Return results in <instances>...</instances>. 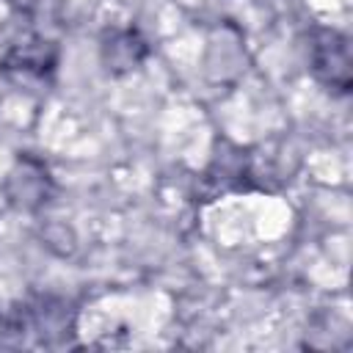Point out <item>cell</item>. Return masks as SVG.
Here are the masks:
<instances>
[{"label":"cell","instance_id":"6da1fadb","mask_svg":"<svg viewBox=\"0 0 353 353\" xmlns=\"http://www.w3.org/2000/svg\"><path fill=\"white\" fill-rule=\"evenodd\" d=\"M314 72L339 91H347L350 83V52L347 39L336 30H320V39L314 41Z\"/></svg>","mask_w":353,"mask_h":353},{"label":"cell","instance_id":"7a4b0ae2","mask_svg":"<svg viewBox=\"0 0 353 353\" xmlns=\"http://www.w3.org/2000/svg\"><path fill=\"white\" fill-rule=\"evenodd\" d=\"M124 52V69L135 66L143 55H146V44L138 39L135 30H121V33H113L108 44H102V58L108 63V69H113V63L119 61V55Z\"/></svg>","mask_w":353,"mask_h":353}]
</instances>
